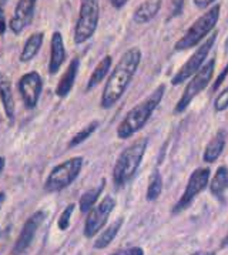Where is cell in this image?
<instances>
[{
  "mask_svg": "<svg viewBox=\"0 0 228 255\" xmlns=\"http://www.w3.org/2000/svg\"><path fill=\"white\" fill-rule=\"evenodd\" d=\"M104 185H106V180H102L97 187L87 190V191L80 197V203H79V205H80V211H82V213H89V211L93 208L94 204L97 203L100 194L103 193Z\"/></svg>",
  "mask_w": 228,
  "mask_h": 255,
  "instance_id": "22",
  "label": "cell"
},
{
  "mask_svg": "<svg viewBox=\"0 0 228 255\" xmlns=\"http://www.w3.org/2000/svg\"><path fill=\"white\" fill-rule=\"evenodd\" d=\"M123 255H144V251L140 247H131Z\"/></svg>",
  "mask_w": 228,
  "mask_h": 255,
  "instance_id": "32",
  "label": "cell"
},
{
  "mask_svg": "<svg viewBox=\"0 0 228 255\" xmlns=\"http://www.w3.org/2000/svg\"><path fill=\"white\" fill-rule=\"evenodd\" d=\"M217 36V30H214L210 36H208L206 40L198 46V49L194 51V54H191V56L188 57V60L184 63V66H183V67L176 73V76L171 79V84H173V86H180V84L186 83L188 79H191V77L204 66V63L207 60L208 53L213 49Z\"/></svg>",
  "mask_w": 228,
  "mask_h": 255,
  "instance_id": "8",
  "label": "cell"
},
{
  "mask_svg": "<svg viewBox=\"0 0 228 255\" xmlns=\"http://www.w3.org/2000/svg\"><path fill=\"white\" fill-rule=\"evenodd\" d=\"M227 76H228V63H227V66L221 70V73L218 74L217 76V80H216V83H214V86H213V92H216L217 90L218 87L224 83V80L227 79Z\"/></svg>",
  "mask_w": 228,
  "mask_h": 255,
  "instance_id": "28",
  "label": "cell"
},
{
  "mask_svg": "<svg viewBox=\"0 0 228 255\" xmlns=\"http://www.w3.org/2000/svg\"><path fill=\"white\" fill-rule=\"evenodd\" d=\"M227 245H228V234L226 235V238L221 241V247H227Z\"/></svg>",
  "mask_w": 228,
  "mask_h": 255,
  "instance_id": "35",
  "label": "cell"
},
{
  "mask_svg": "<svg viewBox=\"0 0 228 255\" xmlns=\"http://www.w3.org/2000/svg\"><path fill=\"white\" fill-rule=\"evenodd\" d=\"M214 69H216V59H210L204 63V66L191 77V80L186 86L180 100L177 102L174 113L180 114V113L186 112L187 107L191 104V102L197 97L200 93L206 90V87L211 83V79L214 76Z\"/></svg>",
  "mask_w": 228,
  "mask_h": 255,
  "instance_id": "5",
  "label": "cell"
},
{
  "mask_svg": "<svg viewBox=\"0 0 228 255\" xmlns=\"http://www.w3.org/2000/svg\"><path fill=\"white\" fill-rule=\"evenodd\" d=\"M36 1L37 0H19L17 1L14 14L10 20V29L13 33L19 34L27 24H30L33 14H34Z\"/></svg>",
  "mask_w": 228,
  "mask_h": 255,
  "instance_id": "13",
  "label": "cell"
},
{
  "mask_svg": "<svg viewBox=\"0 0 228 255\" xmlns=\"http://www.w3.org/2000/svg\"><path fill=\"white\" fill-rule=\"evenodd\" d=\"M73 211H74V204H69L67 207H66V210H63V213L60 214V217H59L57 225H59V228H60L62 231H64V230H67V228H69Z\"/></svg>",
  "mask_w": 228,
  "mask_h": 255,
  "instance_id": "26",
  "label": "cell"
},
{
  "mask_svg": "<svg viewBox=\"0 0 228 255\" xmlns=\"http://www.w3.org/2000/svg\"><path fill=\"white\" fill-rule=\"evenodd\" d=\"M121 225H123V218H118V220H115V221H114L113 224L109 225V227L104 230L103 233L97 237V240H96V243H94V248H97V250H103V248H106V247H109V244H110L114 238H115L117 233L120 231Z\"/></svg>",
  "mask_w": 228,
  "mask_h": 255,
  "instance_id": "23",
  "label": "cell"
},
{
  "mask_svg": "<svg viewBox=\"0 0 228 255\" xmlns=\"http://www.w3.org/2000/svg\"><path fill=\"white\" fill-rule=\"evenodd\" d=\"M114 207H115V200L113 197L107 195L89 211L86 224H84V235L87 238H92L97 233L102 231V228L106 225L110 214L113 213Z\"/></svg>",
  "mask_w": 228,
  "mask_h": 255,
  "instance_id": "10",
  "label": "cell"
},
{
  "mask_svg": "<svg viewBox=\"0 0 228 255\" xmlns=\"http://www.w3.org/2000/svg\"><path fill=\"white\" fill-rule=\"evenodd\" d=\"M112 255H118V254H112Z\"/></svg>",
  "mask_w": 228,
  "mask_h": 255,
  "instance_id": "38",
  "label": "cell"
},
{
  "mask_svg": "<svg viewBox=\"0 0 228 255\" xmlns=\"http://www.w3.org/2000/svg\"><path fill=\"white\" fill-rule=\"evenodd\" d=\"M4 31H6V16H4L3 6L0 4V34H4Z\"/></svg>",
  "mask_w": 228,
  "mask_h": 255,
  "instance_id": "30",
  "label": "cell"
},
{
  "mask_svg": "<svg viewBox=\"0 0 228 255\" xmlns=\"http://www.w3.org/2000/svg\"><path fill=\"white\" fill-rule=\"evenodd\" d=\"M66 60V49L63 41L62 33L54 31L50 43V61H49V73L56 74L63 66V61Z\"/></svg>",
  "mask_w": 228,
  "mask_h": 255,
  "instance_id": "14",
  "label": "cell"
},
{
  "mask_svg": "<svg viewBox=\"0 0 228 255\" xmlns=\"http://www.w3.org/2000/svg\"><path fill=\"white\" fill-rule=\"evenodd\" d=\"M147 145L148 140L145 137L138 138L118 155L113 168V183L115 187H124L125 184H128L134 178L135 173L143 161Z\"/></svg>",
  "mask_w": 228,
  "mask_h": 255,
  "instance_id": "3",
  "label": "cell"
},
{
  "mask_svg": "<svg viewBox=\"0 0 228 255\" xmlns=\"http://www.w3.org/2000/svg\"><path fill=\"white\" fill-rule=\"evenodd\" d=\"M4 168V158L3 157H0V173H1V170Z\"/></svg>",
  "mask_w": 228,
  "mask_h": 255,
  "instance_id": "36",
  "label": "cell"
},
{
  "mask_svg": "<svg viewBox=\"0 0 228 255\" xmlns=\"http://www.w3.org/2000/svg\"><path fill=\"white\" fill-rule=\"evenodd\" d=\"M214 109L216 112L221 113L228 109V87H226L223 92L218 94L214 100Z\"/></svg>",
  "mask_w": 228,
  "mask_h": 255,
  "instance_id": "27",
  "label": "cell"
},
{
  "mask_svg": "<svg viewBox=\"0 0 228 255\" xmlns=\"http://www.w3.org/2000/svg\"><path fill=\"white\" fill-rule=\"evenodd\" d=\"M112 63H113L112 56H106V57H103V60L96 66V69H94L93 73H92V76H90V79H89L87 87H86L87 92L94 89L97 84H100V83L103 82V79L107 76V73L110 72Z\"/></svg>",
  "mask_w": 228,
  "mask_h": 255,
  "instance_id": "20",
  "label": "cell"
},
{
  "mask_svg": "<svg viewBox=\"0 0 228 255\" xmlns=\"http://www.w3.org/2000/svg\"><path fill=\"white\" fill-rule=\"evenodd\" d=\"M183 4H184V0H173V16H178L181 11H183Z\"/></svg>",
  "mask_w": 228,
  "mask_h": 255,
  "instance_id": "29",
  "label": "cell"
},
{
  "mask_svg": "<svg viewBox=\"0 0 228 255\" xmlns=\"http://www.w3.org/2000/svg\"><path fill=\"white\" fill-rule=\"evenodd\" d=\"M141 61V51L138 47H131L121 56V59L115 64L114 70L109 76L104 86L100 106L102 109H112L118 102L131 83L134 74L138 70Z\"/></svg>",
  "mask_w": 228,
  "mask_h": 255,
  "instance_id": "1",
  "label": "cell"
},
{
  "mask_svg": "<svg viewBox=\"0 0 228 255\" xmlns=\"http://www.w3.org/2000/svg\"><path fill=\"white\" fill-rule=\"evenodd\" d=\"M79 67H80V61L76 57V59H73L70 61V64L67 66L66 72L63 73L62 79H60V82L56 87V94L59 97H66L69 93L72 92L73 84L76 82V77H77V73H79Z\"/></svg>",
  "mask_w": 228,
  "mask_h": 255,
  "instance_id": "16",
  "label": "cell"
},
{
  "mask_svg": "<svg viewBox=\"0 0 228 255\" xmlns=\"http://www.w3.org/2000/svg\"><path fill=\"white\" fill-rule=\"evenodd\" d=\"M43 89V80L37 72L26 73L19 80V92L24 106L27 109H34L39 102L40 93Z\"/></svg>",
  "mask_w": 228,
  "mask_h": 255,
  "instance_id": "11",
  "label": "cell"
},
{
  "mask_svg": "<svg viewBox=\"0 0 228 255\" xmlns=\"http://www.w3.org/2000/svg\"><path fill=\"white\" fill-rule=\"evenodd\" d=\"M100 17V0H80L79 19L74 27V41L82 44L93 36Z\"/></svg>",
  "mask_w": 228,
  "mask_h": 255,
  "instance_id": "6",
  "label": "cell"
},
{
  "mask_svg": "<svg viewBox=\"0 0 228 255\" xmlns=\"http://www.w3.org/2000/svg\"><path fill=\"white\" fill-rule=\"evenodd\" d=\"M43 39H44V34L42 31H36L33 33L30 37L26 40L24 46H23V50L20 54V61L26 63V61H30L34 59V56L39 53L40 47L43 44Z\"/></svg>",
  "mask_w": 228,
  "mask_h": 255,
  "instance_id": "19",
  "label": "cell"
},
{
  "mask_svg": "<svg viewBox=\"0 0 228 255\" xmlns=\"http://www.w3.org/2000/svg\"><path fill=\"white\" fill-rule=\"evenodd\" d=\"M46 214L43 211H37L34 214L31 215L30 218L24 223L23 228H21L20 234L16 240V244L11 250V254L13 255H20L23 251H26V248L31 244L34 235H36V231L37 228L42 225L43 220H44Z\"/></svg>",
  "mask_w": 228,
  "mask_h": 255,
  "instance_id": "12",
  "label": "cell"
},
{
  "mask_svg": "<svg viewBox=\"0 0 228 255\" xmlns=\"http://www.w3.org/2000/svg\"><path fill=\"white\" fill-rule=\"evenodd\" d=\"M164 93H166V86L160 84L145 100L138 103L127 113L123 122L117 127V137L121 140H127V138L133 137L137 131H140L151 119L153 113L156 112L158 104L164 97Z\"/></svg>",
  "mask_w": 228,
  "mask_h": 255,
  "instance_id": "2",
  "label": "cell"
},
{
  "mask_svg": "<svg viewBox=\"0 0 228 255\" xmlns=\"http://www.w3.org/2000/svg\"><path fill=\"white\" fill-rule=\"evenodd\" d=\"M226 143H227V133L224 130H220L208 141L207 147L204 150V154H203L204 163L211 164L214 163V161H217V158L224 151V148H226Z\"/></svg>",
  "mask_w": 228,
  "mask_h": 255,
  "instance_id": "15",
  "label": "cell"
},
{
  "mask_svg": "<svg viewBox=\"0 0 228 255\" xmlns=\"http://www.w3.org/2000/svg\"><path fill=\"white\" fill-rule=\"evenodd\" d=\"M0 100H1V104H3V109H4L7 119L13 120L16 107H14V99H13L10 83L7 80H0Z\"/></svg>",
  "mask_w": 228,
  "mask_h": 255,
  "instance_id": "21",
  "label": "cell"
},
{
  "mask_svg": "<svg viewBox=\"0 0 228 255\" xmlns=\"http://www.w3.org/2000/svg\"><path fill=\"white\" fill-rule=\"evenodd\" d=\"M97 127H99V122H92L87 127H84L83 130H80L79 133L76 134L74 137L72 138V141L69 143V147L72 148V147H76V145H79V144L84 143L92 134L97 130Z\"/></svg>",
  "mask_w": 228,
  "mask_h": 255,
  "instance_id": "25",
  "label": "cell"
},
{
  "mask_svg": "<svg viewBox=\"0 0 228 255\" xmlns=\"http://www.w3.org/2000/svg\"><path fill=\"white\" fill-rule=\"evenodd\" d=\"M228 190V167H218L214 177L210 181V191L220 201H224V194Z\"/></svg>",
  "mask_w": 228,
  "mask_h": 255,
  "instance_id": "18",
  "label": "cell"
},
{
  "mask_svg": "<svg viewBox=\"0 0 228 255\" xmlns=\"http://www.w3.org/2000/svg\"><path fill=\"white\" fill-rule=\"evenodd\" d=\"M82 167H83L82 157H73L66 160L64 163L56 165L44 183V190L47 193H57L67 188L79 177Z\"/></svg>",
  "mask_w": 228,
  "mask_h": 255,
  "instance_id": "7",
  "label": "cell"
},
{
  "mask_svg": "<svg viewBox=\"0 0 228 255\" xmlns=\"http://www.w3.org/2000/svg\"><path fill=\"white\" fill-rule=\"evenodd\" d=\"M6 200V195H4V193H0V205L3 204V201Z\"/></svg>",
  "mask_w": 228,
  "mask_h": 255,
  "instance_id": "37",
  "label": "cell"
},
{
  "mask_svg": "<svg viewBox=\"0 0 228 255\" xmlns=\"http://www.w3.org/2000/svg\"><path fill=\"white\" fill-rule=\"evenodd\" d=\"M161 191H163V178L160 175V171L156 168L151 174V180L147 187V194H145L147 201H156L161 194Z\"/></svg>",
  "mask_w": 228,
  "mask_h": 255,
  "instance_id": "24",
  "label": "cell"
},
{
  "mask_svg": "<svg viewBox=\"0 0 228 255\" xmlns=\"http://www.w3.org/2000/svg\"><path fill=\"white\" fill-rule=\"evenodd\" d=\"M161 3H163V0H145V1H143L134 11L133 19H134L135 23L144 24V23L153 20L161 9Z\"/></svg>",
  "mask_w": 228,
  "mask_h": 255,
  "instance_id": "17",
  "label": "cell"
},
{
  "mask_svg": "<svg viewBox=\"0 0 228 255\" xmlns=\"http://www.w3.org/2000/svg\"><path fill=\"white\" fill-rule=\"evenodd\" d=\"M193 1H194V4L197 6L198 9H206L211 3H214L216 0H193Z\"/></svg>",
  "mask_w": 228,
  "mask_h": 255,
  "instance_id": "31",
  "label": "cell"
},
{
  "mask_svg": "<svg viewBox=\"0 0 228 255\" xmlns=\"http://www.w3.org/2000/svg\"><path fill=\"white\" fill-rule=\"evenodd\" d=\"M191 255H216V253L214 251H196Z\"/></svg>",
  "mask_w": 228,
  "mask_h": 255,
  "instance_id": "34",
  "label": "cell"
},
{
  "mask_svg": "<svg viewBox=\"0 0 228 255\" xmlns=\"http://www.w3.org/2000/svg\"><path fill=\"white\" fill-rule=\"evenodd\" d=\"M127 1L128 0H110V3H112V6H113L114 9H121Z\"/></svg>",
  "mask_w": 228,
  "mask_h": 255,
  "instance_id": "33",
  "label": "cell"
},
{
  "mask_svg": "<svg viewBox=\"0 0 228 255\" xmlns=\"http://www.w3.org/2000/svg\"><path fill=\"white\" fill-rule=\"evenodd\" d=\"M220 11L221 6L214 4L210 7L203 16H200L197 20L191 24V27L186 31V34L174 44V49L177 51L187 50L194 46H198L200 43L206 40L210 33L214 31V27L217 26L218 19H220Z\"/></svg>",
  "mask_w": 228,
  "mask_h": 255,
  "instance_id": "4",
  "label": "cell"
},
{
  "mask_svg": "<svg viewBox=\"0 0 228 255\" xmlns=\"http://www.w3.org/2000/svg\"><path fill=\"white\" fill-rule=\"evenodd\" d=\"M210 175H211V171L208 167H200L191 173L188 181H187L184 193L180 197L176 205L173 207V214H178L191 205V203L197 198V195L201 194L206 190V187L210 183Z\"/></svg>",
  "mask_w": 228,
  "mask_h": 255,
  "instance_id": "9",
  "label": "cell"
}]
</instances>
